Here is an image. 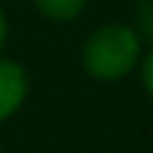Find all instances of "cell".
Listing matches in <instances>:
<instances>
[{"mask_svg":"<svg viewBox=\"0 0 153 153\" xmlns=\"http://www.w3.org/2000/svg\"><path fill=\"white\" fill-rule=\"evenodd\" d=\"M141 38L131 25H103L81 47V62L88 75L100 81H119L137 66Z\"/></svg>","mask_w":153,"mask_h":153,"instance_id":"obj_1","label":"cell"},{"mask_svg":"<svg viewBox=\"0 0 153 153\" xmlns=\"http://www.w3.org/2000/svg\"><path fill=\"white\" fill-rule=\"evenodd\" d=\"M28 91V78H25V69L19 62L0 59V122L6 116H13L25 100Z\"/></svg>","mask_w":153,"mask_h":153,"instance_id":"obj_2","label":"cell"},{"mask_svg":"<svg viewBox=\"0 0 153 153\" xmlns=\"http://www.w3.org/2000/svg\"><path fill=\"white\" fill-rule=\"evenodd\" d=\"M38 3V10L44 13L47 19H56V22H69V19H75L81 10H85L88 0H34Z\"/></svg>","mask_w":153,"mask_h":153,"instance_id":"obj_3","label":"cell"},{"mask_svg":"<svg viewBox=\"0 0 153 153\" xmlns=\"http://www.w3.org/2000/svg\"><path fill=\"white\" fill-rule=\"evenodd\" d=\"M134 25H137V38H150L153 41V0H141L134 6Z\"/></svg>","mask_w":153,"mask_h":153,"instance_id":"obj_4","label":"cell"},{"mask_svg":"<svg viewBox=\"0 0 153 153\" xmlns=\"http://www.w3.org/2000/svg\"><path fill=\"white\" fill-rule=\"evenodd\" d=\"M144 88H147V94L153 97V50L147 53V59H144Z\"/></svg>","mask_w":153,"mask_h":153,"instance_id":"obj_5","label":"cell"},{"mask_svg":"<svg viewBox=\"0 0 153 153\" xmlns=\"http://www.w3.org/2000/svg\"><path fill=\"white\" fill-rule=\"evenodd\" d=\"M3 38H6V19H3V13H0V47H3Z\"/></svg>","mask_w":153,"mask_h":153,"instance_id":"obj_6","label":"cell"}]
</instances>
